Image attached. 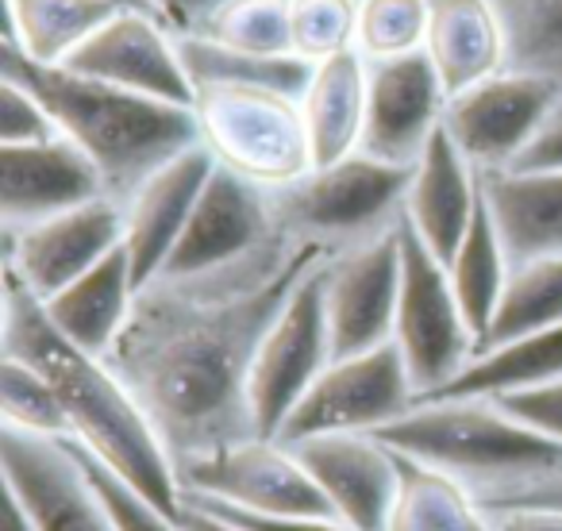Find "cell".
<instances>
[{
    "mask_svg": "<svg viewBox=\"0 0 562 531\" xmlns=\"http://www.w3.org/2000/svg\"><path fill=\"white\" fill-rule=\"evenodd\" d=\"M324 242L278 231L239 262L196 278H155L135 297L109 362L139 397L170 447L189 462L255 436L247 377L266 331L316 266Z\"/></svg>",
    "mask_w": 562,
    "mask_h": 531,
    "instance_id": "6da1fadb",
    "label": "cell"
},
{
    "mask_svg": "<svg viewBox=\"0 0 562 531\" xmlns=\"http://www.w3.org/2000/svg\"><path fill=\"white\" fill-rule=\"evenodd\" d=\"M0 359H20L40 370L58 393L70 439L89 447L104 466L116 470L162 512H181L178 462L132 385L112 370L109 359L70 343L50 324L43 301L9 270L0 290Z\"/></svg>",
    "mask_w": 562,
    "mask_h": 531,
    "instance_id": "7a4b0ae2",
    "label": "cell"
},
{
    "mask_svg": "<svg viewBox=\"0 0 562 531\" xmlns=\"http://www.w3.org/2000/svg\"><path fill=\"white\" fill-rule=\"evenodd\" d=\"M0 78L20 81L47 104L58 132L93 158L109 196L120 204L150 173L201 143L196 112L189 104L132 93L66 66L32 63L16 47H0Z\"/></svg>",
    "mask_w": 562,
    "mask_h": 531,
    "instance_id": "3957f363",
    "label": "cell"
},
{
    "mask_svg": "<svg viewBox=\"0 0 562 531\" xmlns=\"http://www.w3.org/2000/svg\"><path fill=\"white\" fill-rule=\"evenodd\" d=\"M408 185L413 166H393L355 150L331 166H313L293 185L270 189V204L285 231L347 250L401 224Z\"/></svg>",
    "mask_w": 562,
    "mask_h": 531,
    "instance_id": "277c9868",
    "label": "cell"
},
{
    "mask_svg": "<svg viewBox=\"0 0 562 531\" xmlns=\"http://www.w3.org/2000/svg\"><path fill=\"white\" fill-rule=\"evenodd\" d=\"M193 112L201 147L216 166L255 181L258 189L293 185L316 166L297 97L247 86H201Z\"/></svg>",
    "mask_w": 562,
    "mask_h": 531,
    "instance_id": "5b68a950",
    "label": "cell"
},
{
    "mask_svg": "<svg viewBox=\"0 0 562 531\" xmlns=\"http://www.w3.org/2000/svg\"><path fill=\"white\" fill-rule=\"evenodd\" d=\"M393 347L405 359L420 400L451 385L477 354V336L454 297L447 262L424 247L408 219H401V297Z\"/></svg>",
    "mask_w": 562,
    "mask_h": 531,
    "instance_id": "8992f818",
    "label": "cell"
},
{
    "mask_svg": "<svg viewBox=\"0 0 562 531\" xmlns=\"http://www.w3.org/2000/svg\"><path fill=\"white\" fill-rule=\"evenodd\" d=\"M324 270L321 262L305 282L285 301L273 328L266 331L247 377V405L255 436L278 439L281 423L301 405L313 382L331 366V328L328 305H324Z\"/></svg>",
    "mask_w": 562,
    "mask_h": 531,
    "instance_id": "52a82bcc",
    "label": "cell"
},
{
    "mask_svg": "<svg viewBox=\"0 0 562 531\" xmlns=\"http://www.w3.org/2000/svg\"><path fill=\"white\" fill-rule=\"evenodd\" d=\"M416 385L393 343L374 351L331 359V366L313 382L301 405L281 423L278 443L293 447L313 436H344V431H378L401 420L416 405Z\"/></svg>",
    "mask_w": 562,
    "mask_h": 531,
    "instance_id": "ba28073f",
    "label": "cell"
},
{
    "mask_svg": "<svg viewBox=\"0 0 562 531\" xmlns=\"http://www.w3.org/2000/svg\"><path fill=\"white\" fill-rule=\"evenodd\" d=\"M562 101V86L543 74L501 70L447 101L443 132L477 173L513 170Z\"/></svg>",
    "mask_w": 562,
    "mask_h": 531,
    "instance_id": "9c48e42d",
    "label": "cell"
},
{
    "mask_svg": "<svg viewBox=\"0 0 562 531\" xmlns=\"http://www.w3.org/2000/svg\"><path fill=\"white\" fill-rule=\"evenodd\" d=\"M181 493H204L262 516H336L297 451L262 436L239 439L189 462L181 470Z\"/></svg>",
    "mask_w": 562,
    "mask_h": 531,
    "instance_id": "30bf717a",
    "label": "cell"
},
{
    "mask_svg": "<svg viewBox=\"0 0 562 531\" xmlns=\"http://www.w3.org/2000/svg\"><path fill=\"white\" fill-rule=\"evenodd\" d=\"M0 474L4 493L20 500L35 531H116L109 505L63 439L0 423Z\"/></svg>",
    "mask_w": 562,
    "mask_h": 531,
    "instance_id": "8fae6325",
    "label": "cell"
},
{
    "mask_svg": "<svg viewBox=\"0 0 562 531\" xmlns=\"http://www.w3.org/2000/svg\"><path fill=\"white\" fill-rule=\"evenodd\" d=\"M405 219V216H401ZM401 297V224L336 250L324 270V305H328L331 351L336 359L393 343Z\"/></svg>",
    "mask_w": 562,
    "mask_h": 531,
    "instance_id": "7c38bea8",
    "label": "cell"
},
{
    "mask_svg": "<svg viewBox=\"0 0 562 531\" xmlns=\"http://www.w3.org/2000/svg\"><path fill=\"white\" fill-rule=\"evenodd\" d=\"M63 66L132 93L158 97V101L189 104V109L196 101V89L178 50V27L147 9H120Z\"/></svg>",
    "mask_w": 562,
    "mask_h": 531,
    "instance_id": "4fadbf2b",
    "label": "cell"
},
{
    "mask_svg": "<svg viewBox=\"0 0 562 531\" xmlns=\"http://www.w3.org/2000/svg\"><path fill=\"white\" fill-rule=\"evenodd\" d=\"M124 247V204L101 196L20 231H4V270L40 301H50L97 262Z\"/></svg>",
    "mask_w": 562,
    "mask_h": 531,
    "instance_id": "5bb4252c",
    "label": "cell"
},
{
    "mask_svg": "<svg viewBox=\"0 0 562 531\" xmlns=\"http://www.w3.org/2000/svg\"><path fill=\"white\" fill-rule=\"evenodd\" d=\"M273 231H278V216H273L270 189H258L255 181L216 166L158 278H196L224 270L255 255Z\"/></svg>",
    "mask_w": 562,
    "mask_h": 531,
    "instance_id": "9a60e30c",
    "label": "cell"
},
{
    "mask_svg": "<svg viewBox=\"0 0 562 531\" xmlns=\"http://www.w3.org/2000/svg\"><path fill=\"white\" fill-rule=\"evenodd\" d=\"M443 78L424 50L370 63L367 127L359 150L393 166H416L447 112Z\"/></svg>",
    "mask_w": 562,
    "mask_h": 531,
    "instance_id": "2e32d148",
    "label": "cell"
},
{
    "mask_svg": "<svg viewBox=\"0 0 562 531\" xmlns=\"http://www.w3.org/2000/svg\"><path fill=\"white\" fill-rule=\"evenodd\" d=\"M293 451L339 520L355 531H385L401 485V462L390 443H382L374 431H344L301 439Z\"/></svg>",
    "mask_w": 562,
    "mask_h": 531,
    "instance_id": "e0dca14e",
    "label": "cell"
},
{
    "mask_svg": "<svg viewBox=\"0 0 562 531\" xmlns=\"http://www.w3.org/2000/svg\"><path fill=\"white\" fill-rule=\"evenodd\" d=\"M109 196L101 170L66 135L27 147H0V227L20 231L58 212Z\"/></svg>",
    "mask_w": 562,
    "mask_h": 531,
    "instance_id": "ac0fdd59",
    "label": "cell"
},
{
    "mask_svg": "<svg viewBox=\"0 0 562 531\" xmlns=\"http://www.w3.org/2000/svg\"><path fill=\"white\" fill-rule=\"evenodd\" d=\"M212 170H216V158L196 143L158 173H150L124 201V250L132 258L139 290L155 282L170 262Z\"/></svg>",
    "mask_w": 562,
    "mask_h": 531,
    "instance_id": "d6986e66",
    "label": "cell"
},
{
    "mask_svg": "<svg viewBox=\"0 0 562 531\" xmlns=\"http://www.w3.org/2000/svg\"><path fill=\"white\" fill-rule=\"evenodd\" d=\"M482 204V173L467 162L451 135L439 127L431 143L424 147L420 162L413 166V185L405 196V219L424 247L439 258L451 262L459 250L462 235L474 224V212Z\"/></svg>",
    "mask_w": 562,
    "mask_h": 531,
    "instance_id": "ffe728a7",
    "label": "cell"
},
{
    "mask_svg": "<svg viewBox=\"0 0 562 531\" xmlns=\"http://www.w3.org/2000/svg\"><path fill=\"white\" fill-rule=\"evenodd\" d=\"M428 39L424 55L443 78L447 93L477 86L508 70V39L493 0H428Z\"/></svg>",
    "mask_w": 562,
    "mask_h": 531,
    "instance_id": "44dd1931",
    "label": "cell"
},
{
    "mask_svg": "<svg viewBox=\"0 0 562 531\" xmlns=\"http://www.w3.org/2000/svg\"><path fill=\"white\" fill-rule=\"evenodd\" d=\"M482 193L508 250V262L562 255V170H493Z\"/></svg>",
    "mask_w": 562,
    "mask_h": 531,
    "instance_id": "7402d4cb",
    "label": "cell"
},
{
    "mask_svg": "<svg viewBox=\"0 0 562 531\" xmlns=\"http://www.w3.org/2000/svg\"><path fill=\"white\" fill-rule=\"evenodd\" d=\"M135 297H139V282H135L132 258H127L124 247H116L89 274H81L78 282H70L50 301H43V308L70 343L109 359L120 331L132 320Z\"/></svg>",
    "mask_w": 562,
    "mask_h": 531,
    "instance_id": "603a6c76",
    "label": "cell"
},
{
    "mask_svg": "<svg viewBox=\"0 0 562 531\" xmlns=\"http://www.w3.org/2000/svg\"><path fill=\"white\" fill-rule=\"evenodd\" d=\"M367 93L370 63L355 47L328 63H316L313 81L301 97L316 166H331L359 150L367 127Z\"/></svg>",
    "mask_w": 562,
    "mask_h": 531,
    "instance_id": "cb8c5ba5",
    "label": "cell"
},
{
    "mask_svg": "<svg viewBox=\"0 0 562 531\" xmlns=\"http://www.w3.org/2000/svg\"><path fill=\"white\" fill-rule=\"evenodd\" d=\"M562 377V324L531 336L508 339V343L485 347L467 362L451 385L424 400H490L508 397V393L539 389L547 382Z\"/></svg>",
    "mask_w": 562,
    "mask_h": 531,
    "instance_id": "d4e9b609",
    "label": "cell"
},
{
    "mask_svg": "<svg viewBox=\"0 0 562 531\" xmlns=\"http://www.w3.org/2000/svg\"><path fill=\"white\" fill-rule=\"evenodd\" d=\"M120 0H4V43L43 66H63L116 16ZM150 12V9H147Z\"/></svg>",
    "mask_w": 562,
    "mask_h": 531,
    "instance_id": "484cf974",
    "label": "cell"
},
{
    "mask_svg": "<svg viewBox=\"0 0 562 531\" xmlns=\"http://www.w3.org/2000/svg\"><path fill=\"white\" fill-rule=\"evenodd\" d=\"M397 451V447H393ZM401 485L385 531H493L470 489L454 474L397 451Z\"/></svg>",
    "mask_w": 562,
    "mask_h": 531,
    "instance_id": "4316f807",
    "label": "cell"
},
{
    "mask_svg": "<svg viewBox=\"0 0 562 531\" xmlns=\"http://www.w3.org/2000/svg\"><path fill=\"white\" fill-rule=\"evenodd\" d=\"M181 63L189 70L193 89L201 86H247V89H273L285 97H305L316 63L301 55H243L232 47H216L204 35L178 32Z\"/></svg>",
    "mask_w": 562,
    "mask_h": 531,
    "instance_id": "83f0119b",
    "label": "cell"
},
{
    "mask_svg": "<svg viewBox=\"0 0 562 531\" xmlns=\"http://www.w3.org/2000/svg\"><path fill=\"white\" fill-rule=\"evenodd\" d=\"M447 274H451L454 297H459L462 313H467V324L474 328L477 343H482L493 316H497L501 297H505L508 274H513V262H508V250H505V242H501L497 224H493L485 193L474 212V224H470L459 250H454L451 262H447Z\"/></svg>",
    "mask_w": 562,
    "mask_h": 531,
    "instance_id": "f1b7e54d",
    "label": "cell"
},
{
    "mask_svg": "<svg viewBox=\"0 0 562 531\" xmlns=\"http://www.w3.org/2000/svg\"><path fill=\"white\" fill-rule=\"evenodd\" d=\"M562 324V255L531 258V262L513 266L505 285V297L497 305L490 331L482 336L477 351L508 343V339L547 331Z\"/></svg>",
    "mask_w": 562,
    "mask_h": 531,
    "instance_id": "f546056e",
    "label": "cell"
},
{
    "mask_svg": "<svg viewBox=\"0 0 562 531\" xmlns=\"http://www.w3.org/2000/svg\"><path fill=\"white\" fill-rule=\"evenodd\" d=\"M290 16L293 0H220L189 32L243 55H297Z\"/></svg>",
    "mask_w": 562,
    "mask_h": 531,
    "instance_id": "4dcf8cb0",
    "label": "cell"
},
{
    "mask_svg": "<svg viewBox=\"0 0 562 531\" xmlns=\"http://www.w3.org/2000/svg\"><path fill=\"white\" fill-rule=\"evenodd\" d=\"M508 39V70L562 86V0H493Z\"/></svg>",
    "mask_w": 562,
    "mask_h": 531,
    "instance_id": "1f68e13d",
    "label": "cell"
},
{
    "mask_svg": "<svg viewBox=\"0 0 562 531\" xmlns=\"http://www.w3.org/2000/svg\"><path fill=\"white\" fill-rule=\"evenodd\" d=\"M0 423L43 439H66L70 423L50 382L20 359H0Z\"/></svg>",
    "mask_w": 562,
    "mask_h": 531,
    "instance_id": "d6a6232c",
    "label": "cell"
},
{
    "mask_svg": "<svg viewBox=\"0 0 562 531\" xmlns=\"http://www.w3.org/2000/svg\"><path fill=\"white\" fill-rule=\"evenodd\" d=\"M428 0H359L355 50L367 63L416 55V50H424V39H428Z\"/></svg>",
    "mask_w": 562,
    "mask_h": 531,
    "instance_id": "836d02e7",
    "label": "cell"
},
{
    "mask_svg": "<svg viewBox=\"0 0 562 531\" xmlns=\"http://www.w3.org/2000/svg\"><path fill=\"white\" fill-rule=\"evenodd\" d=\"M293 50L308 63H328L355 47L359 0H293Z\"/></svg>",
    "mask_w": 562,
    "mask_h": 531,
    "instance_id": "e575fe53",
    "label": "cell"
},
{
    "mask_svg": "<svg viewBox=\"0 0 562 531\" xmlns=\"http://www.w3.org/2000/svg\"><path fill=\"white\" fill-rule=\"evenodd\" d=\"M63 443L70 447L74 459H78L81 470H86V477L93 482V489L101 493V500L109 505L116 531H181L178 516L162 512L155 500H147L139 489H132V485H127L116 470L104 466V462L97 459L89 447H81L78 439H70V436H66Z\"/></svg>",
    "mask_w": 562,
    "mask_h": 531,
    "instance_id": "d590c367",
    "label": "cell"
},
{
    "mask_svg": "<svg viewBox=\"0 0 562 531\" xmlns=\"http://www.w3.org/2000/svg\"><path fill=\"white\" fill-rule=\"evenodd\" d=\"M58 124L47 104L20 81L0 78V147H27V143L58 139Z\"/></svg>",
    "mask_w": 562,
    "mask_h": 531,
    "instance_id": "8d00e7d4",
    "label": "cell"
},
{
    "mask_svg": "<svg viewBox=\"0 0 562 531\" xmlns=\"http://www.w3.org/2000/svg\"><path fill=\"white\" fill-rule=\"evenodd\" d=\"M490 400L505 408L508 416H516L520 423H528V428L543 431V436L562 443V377L539 385V389L508 393V397H490Z\"/></svg>",
    "mask_w": 562,
    "mask_h": 531,
    "instance_id": "74e56055",
    "label": "cell"
},
{
    "mask_svg": "<svg viewBox=\"0 0 562 531\" xmlns=\"http://www.w3.org/2000/svg\"><path fill=\"white\" fill-rule=\"evenodd\" d=\"M181 497L196 500V505L212 508V512H224L227 520L243 523L247 531H355L339 516H262V512H243V508H232L216 497H204V493H181Z\"/></svg>",
    "mask_w": 562,
    "mask_h": 531,
    "instance_id": "f35d334b",
    "label": "cell"
},
{
    "mask_svg": "<svg viewBox=\"0 0 562 531\" xmlns=\"http://www.w3.org/2000/svg\"><path fill=\"white\" fill-rule=\"evenodd\" d=\"M513 170H562V101Z\"/></svg>",
    "mask_w": 562,
    "mask_h": 531,
    "instance_id": "ab89813d",
    "label": "cell"
},
{
    "mask_svg": "<svg viewBox=\"0 0 562 531\" xmlns=\"http://www.w3.org/2000/svg\"><path fill=\"white\" fill-rule=\"evenodd\" d=\"M493 531H562V508H505L490 512Z\"/></svg>",
    "mask_w": 562,
    "mask_h": 531,
    "instance_id": "60d3db41",
    "label": "cell"
},
{
    "mask_svg": "<svg viewBox=\"0 0 562 531\" xmlns=\"http://www.w3.org/2000/svg\"><path fill=\"white\" fill-rule=\"evenodd\" d=\"M181 531H247L243 523L227 520L224 512H212V508L196 505V500L181 497V512H178Z\"/></svg>",
    "mask_w": 562,
    "mask_h": 531,
    "instance_id": "b9f144b4",
    "label": "cell"
},
{
    "mask_svg": "<svg viewBox=\"0 0 562 531\" xmlns=\"http://www.w3.org/2000/svg\"><path fill=\"white\" fill-rule=\"evenodd\" d=\"M220 0H166V9H170V20L178 32H189L201 16H209L216 9Z\"/></svg>",
    "mask_w": 562,
    "mask_h": 531,
    "instance_id": "7bdbcfd3",
    "label": "cell"
},
{
    "mask_svg": "<svg viewBox=\"0 0 562 531\" xmlns=\"http://www.w3.org/2000/svg\"><path fill=\"white\" fill-rule=\"evenodd\" d=\"M4 531H35V523L27 520V512L20 508L16 497L4 493Z\"/></svg>",
    "mask_w": 562,
    "mask_h": 531,
    "instance_id": "ee69618b",
    "label": "cell"
},
{
    "mask_svg": "<svg viewBox=\"0 0 562 531\" xmlns=\"http://www.w3.org/2000/svg\"><path fill=\"white\" fill-rule=\"evenodd\" d=\"M120 4H127V9H150V12H158V16H166L158 4H150V0H120ZM166 20H170V16H166Z\"/></svg>",
    "mask_w": 562,
    "mask_h": 531,
    "instance_id": "f6af8a7d",
    "label": "cell"
},
{
    "mask_svg": "<svg viewBox=\"0 0 562 531\" xmlns=\"http://www.w3.org/2000/svg\"><path fill=\"white\" fill-rule=\"evenodd\" d=\"M150 4H158V9H162L166 16H170V9H166V0H150ZM170 24H173V20H170Z\"/></svg>",
    "mask_w": 562,
    "mask_h": 531,
    "instance_id": "bcb514c9",
    "label": "cell"
}]
</instances>
